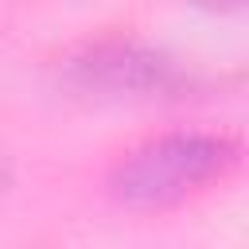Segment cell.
Listing matches in <instances>:
<instances>
[{
	"label": "cell",
	"mask_w": 249,
	"mask_h": 249,
	"mask_svg": "<svg viewBox=\"0 0 249 249\" xmlns=\"http://www.w3.org/2000/svg\"><path fill=\"white\" fill-rule=\"evenodd\" d=\"M237 163H241L237 136L206 128H175L132 144L109 167L105 191L124 210H167L230 179Z\"/></svg>",
	"instance_id": "obj_1"
},
{
	"label": "cell",
	"mask_w": 249,
	"mask_h": 249,
	"mask_svg": "<svg viewBox=\"0 0 249 249\" xmlns=\"http://www.w3.org/2000/svg\"><path fill=\"white\" fill-rule=\"evenodd\" d=\"M191 4L210 8V12H237V8H241V0H191Z\"/></svg>",
	"instance_id": "obj_3"
},
{
	"label": "cell",
	"mask_w": 249,
	"mask_h": 249,
	"mask_svg": "<svg viewBox=\"0 0 249 249\" xmlns=\"http://www.w3.org/2000/svg\"><path fill=\"white\" fill-rule=\"evenodd\" d=\"M4 191H8V163L0 160V195H4Z\"/></svg>",
	"instance_id": "obj_4"
},
{
	"label": "cell",
	"mask_w": 249,
	"mask_h": 249,
	"mask_svg": "<svg viewBox=\"0 0 249 249\" xmlns=\"http://www.w3.org/2000/svg\"><path fill=\"white\" fill-rule=\"evenodd\" d=\"M62 82L74 93L101 101H167L187 97L195 78L160 47L140 39H97L62 62Z\"/></svg>",
	"instance_id": "obj_2"
}]
</instances>
